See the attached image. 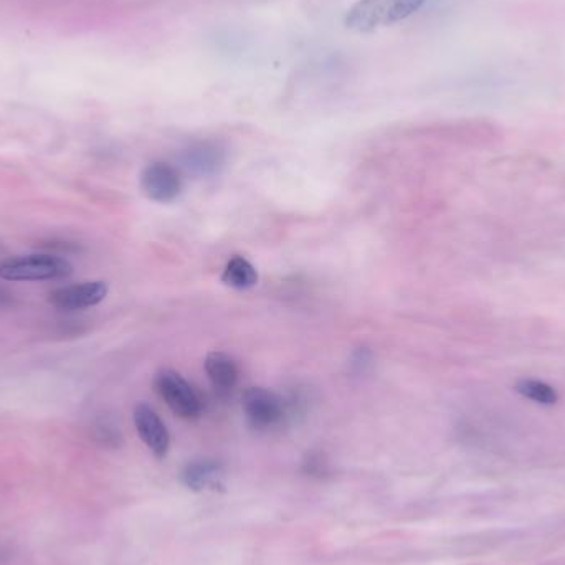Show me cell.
Segmentation results:
<instances>
[{
    "label": "cell",
    "instance_id": "cell-1",
    "mask_svg": "<svg viewBox=\"0 0 565 565\" xmlns=\"http://www.w3.org/2000/svg\"><path fill=\"white\" fill-rule=\"evenodd\" d=\"M423 4L425 0H359L347 10L344 25L357 34H371L409 19Z\"/></svg>",
    "mask_w": 565,
    "mask_h": 565
},
{
    "label": "cell",
    "instance_id": "cell-13",
    "mask_svg": "<svg viewBox=\"0 0 565 565\" xmlns=\"http://www.w3.org/2000/svg\"><path fill=\"white\" fill-rule=\"evenodd\" d=\"M10 303L9 293H5L2 288H0V306H7Z\"/></svg>",
    "mask_w": 565,
    "mask_h": 565
},
{
    "label": "cell",
    "instance_id": "cell-7",
    "mask_svg": "<svg viewBox=\"0 0 565 565\" xmlns=\"http://www.w3.org/2000/svg\"><path fill=\"white\" fill-rule=\"evenodd\" d=\"M181 166L190 174L199 177L214 176L224 167L225 149L214 141H199L190 144L181 152Z\"/></svg>",
    "mask_w": 565,
    "mask_h": 565
},
{
    "label": "cell",
    "instance_id": "cell-6",
    "mask_svg": "<svg viewBox=\"0 0 565 565\" xmlns=\"http://www.w3.org/2000/svg\"><path fill=\"white\" fill-rule=\"evenodd\" d=\"M106 295H108V285L105 281H85L52 291L48 301L62 311H80L100 304L105 300Z\"/></svg>",
    "mask_w": 565,
    "mask_h": 565
},
{
    "label": "cell",
    "instance_id": "cell-11",
    "mask_svg": "<svg viewBox=\"0 0 565 565\" xmlns=\"http://www.w3.org/2000/svg\"><path fill=\"white\" fill-rule=\"evenodd\" d=\"M222 283L233 290H250L258 283V271L247 258L235 255L228 260L222 273Z\"/></svg>",
    "mask_w": 565,
    "mask_h": 565
},
{
    "label": "cell",
    "instance_id": "cell-3",
    "mask_svg": "<svg viewBox=\"0 0 565 565\" xmlns=\"http://www.w3.org/2000/svg\"><path fill=\"white\" fill-rule=\"evenodd\" d=\"M154 390L177 417L194 420L202 414L197 390L174 369H161L154 377Z\"/></svg>",
    "mask_w": 565,
    "mask_h": 565
},
{
    "label": "cell",
    "instance_id": "cell-4",
    "mask_svg": "<svg viewBox=\"0 0 565 565\" xmlns=\"http://www.w3.org/2000/svg\"><path fill=\"white\" fill-rule=\"evenodd\" d=\"M243 414L258 432L278 427L286 417L285 400L265 387H248L242 397Z\"/></svg>",
    "mask_w": 565,
    "mask_h": 565
},
{
    "label": "cell",
    "instance_id": "cell-2",
    "mask_svg": "<svg viewBox=\"0 0 565 565\" xmlns=\"http://www.w3.org/2000/svg\"><path fill=\"white\" fill-rule=\"evenodd\" d=\"M72 273V263L55 255H20L0 263V278L5 281L63 280Z\"/></svg>",
    "mask_w": 565,
    "mask_h": 565
},
{
    "label": "cell",
    "instance_id": "cell-9",
    "mask_svg": "<svg viewBox=\"0 0 565 565\" xmlns=\"http://www.w3.org/2000/svg\"><path fill=\"white\" fill-rule=\"evenodd\" d=\"M205 374L219 394H230L238 384L237 362L225 352L212 351L205 356Z\"/></svg>",
    "mask_w": 565,
    "mask_h": 565
},
{
    "label": "cell",
    "instance_id": "cell-8",
    "mask_svg": "<svg viewBox=\"0 0 565 565\" xmlns=\"http://www.w3.org/2000/svg\"><path fill=\"white\" fill-rule=\"evenodd\" d=\"M134 425L144 445L151 450L157 458H164L171 447V435L161 417L146 404L136 405L134 409Z\"/></svg>",
    "mask_w": 565,
    "mask_h": 565
},
{
    "label": "cell",
    "instance_id": "cell-10",
    "mask_svg": "<svg viewBox=\"0 0 565 565\" xmlns=\"http://www.w3.org/2000/svg\"><path fill=\"white\" fill-rule=\"evenodd\" d=\"M224 476L222 465L214 460L192 461L182 471V483L192 491L215 490Z\"/></svg>",
    "mask_w": 565,
    "mask_h": 565
},
{
    "label": "cell",
    "instance_id": "cell-5",
    "mask_svg": "<svg viewBox=\"0 0 565 565\" xmlns=\"http://www.w3.org/2000/svg\"><path fill=\"white\" fill-rule=\"evenodd\" d=\"M182 177L177 167L169 162H151L141 174V189L148 199L169 204L181 195Z\"/></svg>",
    "mask_w": 565,
    "mask_h": 565
},
{
    "label": "cell",
    "instance_id": "cell-12",
    "mask_svg": "<svg viewBox=\"0 0 565 565\" xmlns=\"http://www.w3.org/2000/svg\"><path fill=\"white\" fill-rule=\"evenodd\" d=\"M516 392L523 395L524 399L532 400L534 404L554 405L559 400L557 390L551 385L536 379L519 380Z\"/></svg>",
    "mask_w": 565,
    "mask_h": 565
}]
</instances>
